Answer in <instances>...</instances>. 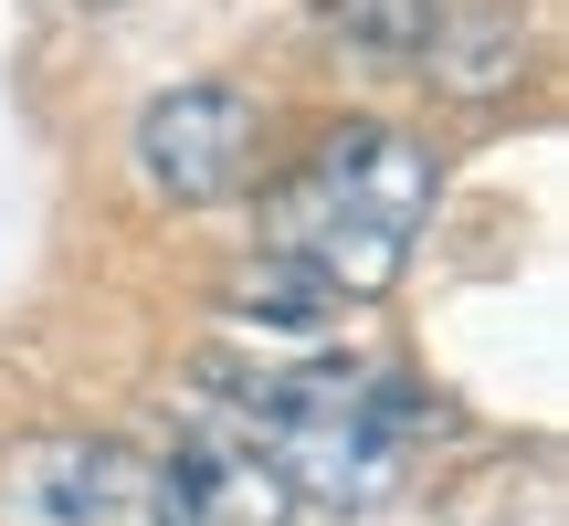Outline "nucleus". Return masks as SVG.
Listing matches in <instances>:
<instances>
[{
    "label": "nucleus",
    "mask_w": 569,
    "mask_h": 526,
    "mask_svg": "<svg viewBox=\"0 0 569 526\" xmlns=\"http://www.w3.org/2000/svg\"><path fill=\"white\" fill-rule=\"evenodd\" d=\"M422 211H432V148L380 117H338L317 138V159L274 190L264 253H296L338 305H369L401 284Z\"/></svg>",
    "instance_id": "1"
},
{
    "label": "nucleus",
    "mask_w": 569,
    "mask_h": 526,
    "mask_svg": "<svg viewBox=\"0 0 569 526\" xmlns=\"http://www.w3.org/2000/svg\"><path fill=\"white\" fill-rule=\"evenodd\" d=\"M243 422L274 453V474L296 485V506L369 516L401 495L411 401L390 368H274V380L243 390Z\"/></svg>",
    "instance_id": "2"
},
{
    "label": "nucleus",
    "mask_w": 569,
    "mask_h": 526,
    "mask_svg": "<svg viewBox=\"0 0 569 526\" xmlns=\"http://www.w3.org/2000/svg\"><path fill=\"white\" fill-rule=\"evenodd\" d=\"M0 526H180V506L159 453L32 432V443H0Z\"/></svg>",
    "instance_id": "3"
},
{
    "label": "nucleus",
    "mask_w": 569,
    "mask_h": 526,
    "mask_svg": "<svg viewBox=\"0 0 569 526\" xmlns=\"http://www.w3.org/2000/svg\"><path fill=\"white\" fill-rule=\"evenodd\" d=\"M253 169V95L232 84H169L138 105V180L159 201H222Z\"/></svg>",
    "instance_id": "4"
},
{
    "label": "nucleus",
    "mask_w": 569,
    "mask_h": 526,
    "mask_svg": "<svg viewBox=\"0 0 569 526\" xmlns=\"http://www.w3.org/2000/svg\"><path fill=\"white\" fill-rule=\"evenodd\" d=\"M180 526H296V485L274 474V453L253 443L243 411H211L159 453Z\"/></svg>",
    "instance_id": "5"
},
{
    "label": "nucleus",
    "mask_w": 569,
    "mask_h": 526,
    "mask_svg": "<svg viewBox=\"0 0 569 526\" xmlns=\"http://www.w3.org/2000/svg\"><path fill=\"white\" fill-rule=\"evenodd\" d=\"M422 63H432L443 95L486 105V95H507V84L528 74V32H517V11H443L432 42H422Z\"/></svg>",
    "instance_id": "6"
},
{
    "label": "nucleus",
    "mask_w": 569,
    "mask_h": 526,
    "mask_svg": "<svg viewBox=\"0 0 569 526\" xmlns=\"http://www.w3.org/2000/svg\"><path fill=\"white\" fill-rule=\"evenodd\" d=\"M317 21L338 32V53H369V63H422L443 0H317Z\"/></svg>",
    "instance_id": "7"
},
{
    "label": "nucleus",
    "mask_w": 569,
    "mask_h": 526,
    "mask_svg": "<svg viewBox=\"0 0 569 526\" xmlns=\"http://www.w3.org/2000/svg\"><path fill=\"white\" fill-rule=\"evenodd\" d=\"M232 316H264V326H317V316H338V295H327V284L306 274L296 253H264V263H243V274H232Z\"/></svg>",
    "instance_id": "8"
},
{
    "label": "nucleus",
    "mask_w": 569,
    "mask_h": 526,
    "mask_svg": "<svg viewBox=\"0 0 569 526\" xmlns=\"http://www.w3.org/2000/svg\"><path fill=\"white\" fill-rule=\"evenodd\" d=\"M96 11H106V0H96Z\"/></svg>",
    "instance_id": "9"
}]
</instances>
